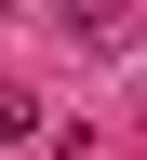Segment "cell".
Masks as SVG:
<instances>
[{
	"instance_id": "cell-1",
	"label": "cell",
	"mask_w": 147,
	"mask_h": 160,
	"mask_svg": "<svg viewBox=\"0 0 147 160\" xmlns=\"http://www.w3.org/2000/svg\"><path fill=\"white\" fill-rule=\"evenodd\" d=\"M40 133V93H13V80H0V147H27Z\"/></svg>"
}]
</instances>
